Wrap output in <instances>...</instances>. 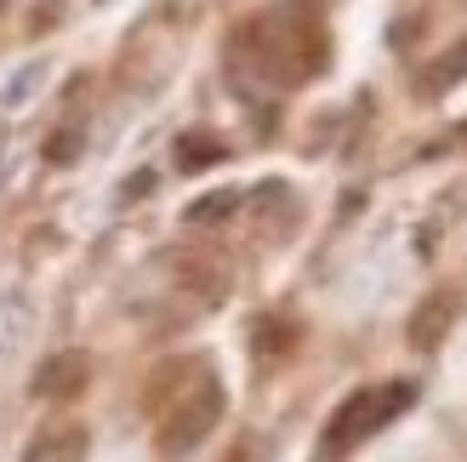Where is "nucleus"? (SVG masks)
<instances>
[{
    "label": "nucleus",
    "mask_w": 467,
    "mask_h": 462,
    "mask_svg": "<svg viewBox=\"0 0 467 462\" xmlns=\"http://www.w3.org/2000/svg\"><path fill=\"white\" fill-rule=\"evenodd\" d=\"M451 314H456V303H451V297H439V303H428L422 314H416V326H410L416 349H433V342H439V331L451 326Z\"/></svg>",
    "instance_id": "obj_6"
},
{
    "label": "nucleus",
    "mask_w": 467,
    "mask_h": 462,
    "mask_svg": "<svg viewBox=\"0 0 467 462\" xmlns=\"http://www.w3.org/2000/svg\"><path fill=\"white\" fill-rule=\"evenodd\" d=\"M91 457V434L86 423H46L29 446H23V462H86Z\"/></svg>",
    "instance_id": "obj_4"
},
{
    "label": "nucleus",
    "mask_w": 467,
    "mask_h": 462,
    "mask_svg": "<svg viewBox=\"0 0 467 462\" xmlns=\"http://www.w3.org/2000/svg\"><path fill=\"white\" fill-rule=\"evenodd\" d=\"M416 405V383L410 377H393V383H365L354 388L331 417H325V434H319V457L325 462H337L348 451H359L365 440H377V434L393 423V417H405V411Z\"/></svg>",
    "instance_id": "obj_2"
},
{
    "label": "nucleus",
    "mask_w": 467,
    "mask_h": 462,
    "mask_svg": "<svg viewBox=\"0 0 467 462\" xmlns=\"http://www.w3.org/2000/svg\"><path fill=\"white\" fill-rule=\"evenodd\" d=\"M0 12H6V0H0Z\"/></svg>",
    "instance_id": "obj_9"
},
{
    "label": "nucleus",
    "mask_w": 467,
    "mask_h": 462,
    "mask_svg": "<svg viewBox=\"0 0 467 462\" xmlns=\"http://www.w3.org/2000/svg\"><path fill=\"white\" fill-rule=\"evenodd\" d=\"M462 75H467V40L456 46V52H445V58H439V68H433V75L422 80V91H428V98H439V91H451Z\"/></svg>",
    "instance_id": "obj_8"
},
{
    "label": "nucleus",
    "mask_w": 467,
    "mask_h": 462,
    "mask_svg": "<svg viewBox=\"0 0 467 462\" xmlns=\"http://www.w3.org/2000/svg\"><path fill=\"white\" fill-rule=\"evenodd\" d=\"M325 58H331V40H325V23L308 0H285L274 12H256L228 40L234 80L263 86V91H291L302 80H314Z\"/></svg>",
    "instance_id": "obj_1"
},
{
    "label": "nucleus",
    "mask_w": 467,
    "mask_h": 462,
    "mask_svg": "<svg viewBox=\"0 0 467 462\" xmlns=\"http://www.w3.org/2000/svg\"><path fill=\"white\" fill-rule=\"evenodd\" d=\"M223 383L212 365H189V383H177L166 405H160V428H154V451L160 457H189L212 440V428L223 423Z\"/></svg>",
    "instance_id": "obj_3"
},
{
    "label": "nucleus",
    "mask_w": 467,
    "mask_h": 462,
    "mask_svg": "<svg viewBox=\"0 0 467 462\" xmlns=\"http://www.w3.org/2000/svg\"><path fill=\"white\" fill-rule=\"evenodd\" d=\"M177 154H182V160H177L182 172H200V166H217L228 149L217 143V137H177Z\"/></svg>",
    "instance_id": "obj_7"
},
{
    "label": "nucleus",
    "mask_w": 467,
    "mask_h": 462,
    "mask_svg": "<svg viewBox=\"0 0 467 462\" xmlns=\"http://www.w3.org/2000/svg\"><path fill=\"white\" fill-rule=\"evenodd\" d=\"M86 383H91V360L80 349H68V354H52L35 372V394L40 400H75Z\"/></svg>",
    "instance_id": "obj_5"
}]
</instances>
